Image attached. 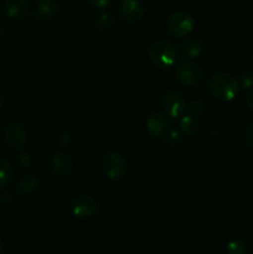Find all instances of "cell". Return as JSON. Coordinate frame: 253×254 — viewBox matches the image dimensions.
I'll return each instance as SVG.
<instances>
[{
	"label": "cell",
	"instance_id": "2",
	"mask_svg": "<svg viewBox=\"0 0 253 254\" xmlns=\"http://www.w3.org/2000/svg\"><path fill=\"white\" fill-rule=\"evenodd\" d=\"M149 59L158 68H171L180 59V50L168 40H158L149 49Z\"/></svg>",
	"mask_w": 253,
	"mask_h": 254
},
{
	"label": "cell",
	"instance_id": "11",
	"mask_svg": "<svg viewBox=\"0 0 253 254\" xmlns=\"http://www.w3.org/2000/svg\"><path fill=\"white\" fill-rule=\"evenodd\" d=\"M5 15L12 21H24L30 12L29 0H2Z\"/></svg>",
	"mask_w": 253,
	"mask_h": 254
},
{
	"label": "cell",
	"instance_id": "19",
	"mask_svg": "<svg viewBox=\"0 0 253 254\" xmlns=\"http://www.w3.org/2000/svg\"><path fill=\"white\" fill-rule=\"evenodd\" d=\"M226 251L230 254H246L248 252V247L247 243L243 242V241L233 240L228 242Z\"/></svg>",
	"mask_w": 253,
	"mask_h": 254
},
{
	"label": "cell",
	"instance_id": "21",
	"mask_svg": "<svg viewBox=\"0 0 253 254\" xmlns=\"http://www.w3.org/2000/svg\"><path fill=\"white\" fill-rule=\"evenodd\" d=\"M240 86L243 89H252L253 88V72H245L240 76Z\"/></svg>",
	"mask_w": 253,
	"mask_h": 254
},
{
	"label": "cell",
	"instance_id": "29",
	"mask_svg": "<svg viewBox=\"0 0 253 254\" xmlns=\"http://www.w3.org/2000/svg\"><path fill=\"white\" fill-rule=\"evenodd\" d=\"M2 106H4V97H2V94L0 93V109L2 108Z\"/></svg>",
	"mask_w": 253,
	"mask_h": 254
},
{
	"label": "cell",
	"instance_id": "13",
	"mask_svg": "<svg viewBox=\"0 0 253 254\" xmlns=\"http://www.w3.org/2000/svg\"><path fill=\"white\" fill-rule=\"evenodd\" d=\"M59 12V2L56 0H39L35 5V15L42 21L52 20Z\"/></svg>",
	"mask_w": 253,
	"mask_h": 254
},
{
	"label": "cell",
	"instance_id": "25",
	"mask_svg": "<svg viewBox=\"0 0 253 254\" xmlns=\"http://www.w3.org/2000/svg\"><path fill=\"white\" fill-rule=\"evenodd\" d=\"M245 141L247 144L248 148H251L253 150V122L247 126L245 130Z\"/></svg>",
	"mask_w": 253,
	"mask_h": 254
},
{
	"label": "cell",
	"instance_id": "22",
	"mask_svg": "<svg viewBox=\"0 0 253 254\" xmlns=\"http://www.w3.org/2000/svg\"><path fill=\"white\" fill-rule=\"evenodd\" d=\"M189 111V113L192 114V116H200L203 112V104L201 101H192L186 108Z\"/></svg>",
	"mask_w": 253,
	"mask_h": 254
},
{
	"label": "cell",
	"instance_id": "7",
	"mask_svg": "<svg viewBox=\"0 0 253 254\" xmlns=\"http://www.w3.org/2000/svg\"><path fill=\"white\" fill-rule=\"evenodd\" d=\"M145 129L149 135L155 139H165L169 131L173 129L171 121L166 114L164 113H153L146 118Z\"/></svg>",
	"mask_w": 253,
	"mask_h": 254
},
{
	"label": "cell",
	"instance_id": "23",
	"mask_svg": "<svg viewBox=\"0 0 253 254\" xmlns=\"http://www.w3.org/2000/svg\"><path fill=\"white\" fill-rule=\"evenodd\" d=\"M15 161H16V164L20 168H29L31 165V158H30V154L27 153L17 154Z\"/></svg>",
	"mask_w": 253,
	"mask_h": 254
},
{
	"label": "cell",
	"instance_id": "3",
	"mask_svg": "<svg viewBox=\"0 0 253 254\" xmlns=\"http://www.w3.org/2000/svg\"><path fill=\"white\" fill-rule=\"evenodd\" d=\"M101 171L109 180H119L128 174V161L121 154L108 153L102 158Z\"/></svg>",
	"mask_w": 253,
	"mask_h": 254
},
{
	"label": "cell",
	"instance_id": "14",
	"mask_svg": "<svg viewBox=\"0 0 253 254\" xmlns=\"http://www.w3.org/2000/svg\"><path fill=\"white\" fill-rule=\"evenodd\" d=\"M39 179L34 174H25L15 181V190L21 196L32 195L39 189Z\"/></svg>",
	"mask_w": 253,
	"mask_h": 254
},
{
	"label": "cell",
	"instance_id": "4",
	"mask_svg": "<svg viewBox=\"0 0 253 254\" xmlns=\"http://www.w3.org/2000/svg\"><path fill=\"white\" fill-rule=\"evenodd\" d=\"M169 34L178 39L189 36L195 29V19L188 11H176L169 16L166 21Z\"/></svg>",
	"mask_w": 253,
	"mask_h": 254
},
{
	"label": "cell",
	"instance_id": "1",
	"mask_svg": "<svg viewBox=\"0 0 253 254\" xmlns=\"http://www.w3.org/2000/svg\"><path fill=\"white\" fill-rule=\"evenodd\" d=\"M208 88L216 99L222 102L233 101L241 91L238 79L227 72H217L208 81Z\"/></svg>",
	"mask_w": 253,
	"mask_h": 254
},
{
	"label": "cell",
	"instance_id": "20",
	"mask_svg": "<svg viewBox=\"0 0 253 254\" xmlns=\"http://www.w3.org/2000/svg\"><path fill=\"white\" fill-rule=\"evenodd\" d=\"M184 134L180 133V131H175L171 129L170 131H169V134L166 135V138L164 139V140L166 141V143H169L170 145L173 146H176V145H180V144H183V138Z\"/></svg>",
	"mask_w": 253,
	"mask_h": 254
},
{
	"label": "cell",
	"instance_id": "9",
	"mask_svg": "<svg viewBox=\"0 0 253 254\" xmlns=\"http://www.w3.org/2000/svg\"><path fill=\"white\" fill-rule=\"evenodd\" d=\"M2 139L11 148H24L27 141V131L22 124L11 122V123H7L2 129Z\"/></svg>",
	"mask_w": 253,
	"mask_h": 254
},
{
	"label": "cell",
	"instance_id": "26",
	"mask_svg": "<svg viewBox=\"0 0 253 254\" xmlns=\"http://www.w3.org/2000/svg\"><path fill=\"white\" fill-rule=\"evenodd\" d=\"M12 202H14V196L10 192H5L0 196V203H1V206L7 207V206H11Z\"/></svg>",
	"mask_w": 253,
	"mask_h": 254
},
{
	"label": "cell",
	"instance_id": "10",
	"mask_svg": "<svg viewBox=\"0 0 253 254\" xmlns=\"http://www.w3.org/2000/svg\"><path fill=\"white\" fill-rule=\"evenodd\" d=\"M118 14L126 22L135 24L143 19L145 9L140 0H121L118 2Z\"/></svg>",
	"mask_w": 253,
	"mask_h": 254
},
{
	"label": "cell",
	"instance_id": "16",
	"mask_svg": "<svg viewBox=\"0 0 253 254\" xmlns=\"http://www.w3.org/2000/svg\"><path fill=\"white\" fill-rule=\"evenodd\" d=\"M179 128L184 135L195 136L200 130V121H198L197 117L192 116V114L184 116L179 123Z\"/></svg>",
	"mask_w": 253,
	"mask_h": 254
},
{
	"label": "cell",
	"instance_id": "15",
	"mask_svg": "<svg viewBox=\"0 0 253 254\" xmlns=\"http://www.w3.org/2000/svg\"><path fill=\"white\" fill-rule=\"evenodd\" d=\"M180 51L186 60L197 59L202 51V44L196 37H189L180 45Z\"/></svg>",
	"mask_w": 253,
	"mask_h": 254
},
{
	"label": "cell",
	"instance_id": "12",
	"mask_svg": "<svg viewBox=\"0 0 253 254\" xmlns=\"http://www.w3.org/2000/svg\"><path fill=\"white\" fill-rule=\"evenodd\" d=\"M49 164L52 173L59 176H68L73 171V161L67 153L59 151V153L52 154Z\"/></svg>",
	"mask_w": 253,
	"mask_h": 254
},
{
	"label": "cell",
	"instance_id": "27",
	"mask_svg": "<svg viewBox=\"0 0 253 254\" xmlns=\"http://www.w3.org/2000/svg\"><path fill=\"white\" fill-rule=\"evenodd\" d=\"M57 141H59L60 146H67L69 143V133L68 131H63L57 136Z\"/></svg>",
	"mask_w": 253,
	"mask_h": 254
},
{
	"label": "cell",
	"instance_id": "28",
	"mask_svg": "<svg viewBox=\"0 0 253 254\" xmlns=\"http://www.w3.org/2000/svg\"><path fill=\"white\" fill-rule=\"evenodd\" d=\"M246 104H247L248 109L253 113V88L250 89L248 94L246 96Z\"/></svg>",
	"mask_w": 253,
	"mask_h": 254
},
{
	"label": "cell",
	"instance_id": "8",
	"mask_svg": "<svg viewBox=\"0 0 253 254\" xmlns=\"http://www.w3.org/2000/svg\"><path fill=\"white\" fill-rule=\"evenodd\" d=\"M160 107L163 113L166 114L169 118H179V117L184 116L186 108H188V104L181 94L176 93V92H169V93L164 94L161 98Z\"/></svg>",
	"mask_w": 253,
	"mask_h": 254
},
{
	"label": "cell",
	"instance_id": "18",
	"mask_svg": "<svg viewBox=\"0 0 253 254\" xmlns=\"http://www.w3.org/2000/svg\"><path fill=\"white\" fill-rule=\"evenodd\" d=\"M96 24L99 29L109 30L114 25V16L111 14V12L103 10V11L97 16Z\"/></svg>",
	"mask_w": 253,
	"mask_h": 254
},
{
	"label": "cell",
	"instance_id": "6",
	"mask_svg": "<svg viewBox=\"0 0 253 254\" xmlns=\"http://www.w3.org/2000/svg\"><path fill=\"white\" fill-rule=\"evenodd\" d=\"M175 77L184 86H196L202 81L203 68L197 62L185 61L176 68Z\"/></svg>",
	"mask_w": 253,
	"mask_h": 254
},
{
	"label": "cell",
	"instance_id": "24",
	"mask_svg": "<svg viewBox=\"0 0 253 254\" xmlns=\"http://www.w3.org/2000/svg\"><path fill=\"white\" fill-rule=\"evenodd\" d=\"M113 1L114 0H88V2L92 6H94L96 9L99 10L108 9V7L113 4Z\"/></svg>",
	"mask_w": 253,
	"mask_h": 254
},
{
	"label": "cell",
	"instance_id": "5",
	"mask_svg": "<svg viewBox=\"0 0 253 254\" xmlns=\"http://www.w3.org/2000/svg\"><path fill=\"white\" fill-rule=\"evenodd\" d=\"M69 208L76 217L82 220L92 218L97 212V202L87 193H74L69 198Z\"/></svg>",
	"mask_w": 253,
	"mask_h": 254
},
{
	"label": "cell",
	"instance_id": "30",
	"mask_svg": "<svg viewBox=\"0 0 253 254\" xmlns=\"http://www.w3.org/2000/svg\"><path fill=\"white\" fill-rule=\"evenodd\" d=\"M4 253V243H2V241L0 240V254Z\"/></svg>",
	"mask_w": 253,
	"mask_h": 254
},
{
	"label": "cell",
	"instance_id": "17",
	"mask_svg": "<svg viewBox=\"0 0 253 254\" xmlns=\"http://www.w3.org/2000/svg\"><path fill=\"white\" fill-rule=\"evenodd\" d=\"M14 178V168L5 159L0 158V189L5 188L11 183Z\"/></svg>",
	"mask_w": 253,
	"mask_h": 254
},
{
	"label": "cell",
	"instance_id": "31",
	"mask_svg": "<svg viewBox=\"0 0 253 254\" xmlns=\"http://www.w3.org/2000/svg\"><path fill=\"white\" fill-rule=\"evenodd\" d=\"M252 64H253V55H252Z\"/></svg>",
	"mask_w": 253,
	"mask_h": 254
}]
</instances>
